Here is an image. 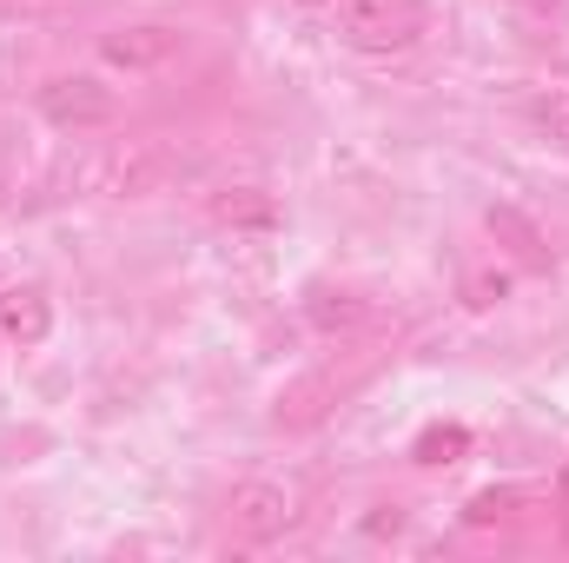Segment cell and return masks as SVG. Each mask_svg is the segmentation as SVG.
Returning <instances> with one entry per match:
<instances>
[{"label":"cell","mask_w":569,"mask_h":563,"mask_svg":"<svg viewBox=\"0 0 569 563\" xmlns=\"http://www.w3.org/2000/svg\"><path fill=\"white\" fill-rule=\"evenodd\" d=\"M331 20H338V40L358 53H405L425 40L430 7L425 0H331Z\"/></svg>","instance_id":"6da1fadb"},{"label":"cell","mask_w":569,"mask_h":563,"mask_svg":"<svg viewBox=\"0 0 569 563\" xmlns=\"http://www.w3.org/2000/svg\"><path fill=\"white\" fill-rule=\"evenodd\" d=\"M113 113H120V100H113V87L93 80V73H60V80L40 87V120H47V127L80 134V127H107Z\"/></svg>","instance_id":"7a4b0ae2"},{"label":"cell","mask_w":569,"mask_h":563,"mask_svg":"<svg viewBox=\"0 0 569 563\" xmlns=\"http://www.w3.org/2000/svg\"><path fill=\"white\" fill-rule=\"evenodd\" d=\"M179 53V27L166 20H140V27H113L100 40V60L107 67H127V73H146V67H166Z\"/></svg>","instance_id":"3957f363"},{"label":"cell","mask_w":569,"mask_h":563,"mask_svg":"<svg viewBox=\"0 0 569 563\" xmlns=\"http://www.w3.org/2000/svg\"><path fill=\"white\" fill-rule=\"evenodd\" d=\"M232 524H239V537L246 544H272V537H284L291 531V491L284 484H239L232 491Z\"/></svg>","instance_id":"277c9868"},{"label":"cell","mask_w":569,"mask_h":563,"mask_svg":"<svg viewBox=\"0 0 569 563\" xmlns=\"http://www.w3.org/2000/svg\"><path fill=\"white\" fill-rule=\"evenodd\" d=\"M0 332H7L13 345H40V338L53 332V312H47V298H40L33 285H13V292H0Z\"/></svg>","instance_id":"5b68a950"},{"label":"cell","mask_w":569,"mask_h":563,"mask_svg":"<svg viewBox=\"0 0 569 563\" xmlns=\"http://www.w3.org/2000/svg\"><path fill=\"white\" fill-rule=\"evenodd\" d=\"M212 219H219V226H239V233H272V226H279V206H272V192H259V186H232V192L212 199Z\"/></svg>","instance_id":"8992f818"},{"label":"cell","mask_w":569,"mask_h":563,"mask_svg":"<svg viewBox=\"0 0 569 563\" xmlns=\"http://www.w3.org/2000/svg\"><path fill=\"white\" fill-rule=\"evenodd\" d=\"M490 233H510V246L530 259V266H550V253H543V239H537V226L517 213V206H490Z\"/></svg>","instance_id":"52a82bcc"},{"label":"cell","mask_w":569,"mask_h":563,"mask_svg":"<svg viewBox=\"0 0 569 563\" xmlns=\"http://www.w3.org/2000/svg\"><path fill=\"white\" fill-rule=\"evenodd\" d=\"M463 451H470V431H463V424H430L411 457H418V464H457Z\"/></svg>","instance_id":"ba28073f"},{"label":"cell","mask_w":569,"mask_h":563,"mask_svg":"<svg viewBox=\"0 0 569 563\" xmlns=\"http://www.w3.org/2000/svg\"><path fill=\"white\" fill-rule=\"evenodd\" d=\"M365 318V305L351 298V292H311V325H325V332H351Z\"/></svg>","instance_id":"9c48e42d"},{"label":"cell","mask_w":569,"mask_h":563,"mask_svg":"<svg viewBox=\"0 0 569 563\" xmlns=\"http://www.w3.org/2000/svg\"><path fill=\"white\" fill-rule=\"evenodd\" d=\"M530 120L550 134V140H563L569 146V87H557V93H543L537 107H530Z\"/></svg>","instance_id":"30bf717a"},{"label":"cell","mask_w":569,"mask_h":563,"mask_svg":"<svg viewBox=\"0 0 569 563\" xmlns=\"http://www.w3.org/2000/svg\"><path fill=\"white\" fill-rule=\"evenodd\" d=\"M510 504H517V491H483V497H470V524H497Z\"/></svg>","instance_id":"8fae6325"},{"label":"cell","mask_w":569,"mask_h":563,"mask_svg":"<svg viewBox=\"0 0 569 563\" xmlns=\"http://www.w3.org/2000/svg\"><path fill=\"white\" fill-rule=\"evenodd\" d=\"M463 292H470V305H477V312H483V305H497V298H503V292H510V273H477V279L463 285Z\"/></svg>","instance_id":"7c38bea8"},{"label":"cell","mask_w":569,"mask_h":563,"mask_svg":"<svg viewBox=\"0 0 569 563\" xmlns=\"http://www.w3.org/2000/svg\"><path fill=\"white\" fill-rule=\"evenodd\" d=\"M298 7H331V0H298Z\"/></svg>","instance_id":"4fadbf2b"}]
</instances>
